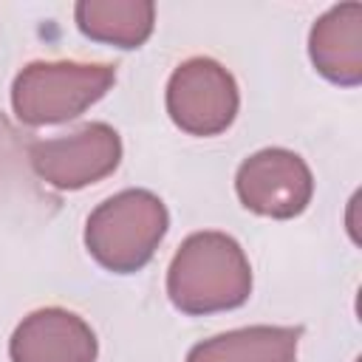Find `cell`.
Returning a JSON list of instances; mask_svg holds the SVG:
<instances>
[{
    "instance_id": "cell-10",
    "label": "cell",
    "mask_w": 362,
    "mask_h": 362,
    "mask_svg": "<svg viewBox=\"0 0 362 362\" xmlns=\"http://www.w3.org/2000/svg\"><path fill=\"white\" fill-rule=\"evenodd\" d=\"M74 17L88 40L130 51L153 34L156 6L150 0H79Z\"/></svg>"
},
{
    "instance_id": "cell-3",
    "label": "cell",
    "mask_w": 362,
    "mask_h": 362,
    "mask_svg": "<svg viewBox=\"0 0 362 362\" xmlns=\"http://www.w3.org/2000/svg\"><path fill=\"white\" fill-rule=\"evenodd\" d=\"M116 82V68L102 62H28L11 85L14 116L28 127L59 124L85 113Z\"/></svg>"
},
{
    "instance_id": "cell-4",
    "label": "cell",
    "mask_w": 362,
    "mask_h": 362,
    "mask_svg": "<svg viewBox=\"0 0 362 362\" xmlns=\"http://www.w3.org/2000/svg\"><path fill=\"white\" fill-rule=\"evenodd\" d=\"M240 107L235 76L209 57L184 59L167 82V113L189 136L223 133Z\"/></svg>"
},
{
    "instance_id": "cell-5",
    "label": "cell",
    "mask_w": 362,
    "mask_h": 362,
    "mask_svg": "<svg viewBox=\"0 0 362 362\" xmlns=\"http://www.w3.org/2000/svg\"><path fill=\"white\" fill-rule=\"evenodd\" d=\"M34 173L57 189H82L107 178L122 161V139L105 122H90L71 136L37 141L28 150Z\"/></svg>"
},
{
    "instance_id": "cell-9",
    "label": "cell",
    "mask_w": 362,
    "mask_h": 362,
    "mask_svg": "<svg viewBox=\"0 0 362 362\" xmlns=\"http://www.w3.org/2000/svg\"><path fill=\"white\" fill-rule=\"evenodd\" d=\"M300 334L291 325L235 328L192 345L187 362H297Z\"/></svg>"
},
{
    "instance_id": "cell-8",
    "label": "cell",
    "mask_w": 362,
    "mask_h": 362,
    "mask_svg": "<svg viewBox=\"0 0 362 362\" xmlns=\"http://www.w3.org/2000/svg\"><path fill=\"white\" fill-rule=\"evenodd\" d=\"M308 57L320 76L334 85L362 82V3L331 6L308 34Z\"/></svg>"
},
{
    "instance_id": "cell-2",
    "label": "cell",
    "mask_w": 362,
    "mask_h": 362,
    "mask_svg": "<svg viewBox=\"0 0 362 362\" xmlns=\"http://www.w3.org/2000/svg\"><path fill=\"white\" fill-rule=\"evenodd\" d=\"M167 226L170 215L156 192L122 189L88 215L85 246L102 269L133 274L150 263Z\"/></svg>"
},
{
    "instance_id": "cell-7",
    "label": "cell",
    "mask_w": 362,
    "mask_h": 362,
    "mask_svg": "<svg viewBox=\"0 0 362 362\" xmlns=\"http://www.w3.org/2000/svg\"><path fill=\"white\" fill-rule=\"evenodd\" d=\"M96 334L65 308H37L14 328L8 339L11 362H96Z\"/></svg>"
},
{
    "instance_id": "cell-6",
    "label": "cell",
    "mask_w": 362,
    "mask_h": 362,
    "mask_svg": "<svg viewBox=\"0 0 362 362\" xmlns=\"http://www.w3.org/2000/svg\"><path fill=\"white\" fill-rule=\"evenodd\" d=\"M235 192L246 209L263 218L288 221L311 204L314 178L294 150L266 147L240 161Z\"/></svg>"
},
{
    "instance_id": "cell-1",
    "label": "cell",
    "mask_w": 362,
    "mask_h": 362,
    "mask_svg": "<svg viewBox=\"0 0 362 362\" xmlns=\"http://www.w3.org/2000/svg\"><path fill=\"white\" fill-rule=\"evenodd\" d=\"M252 294L246 252L226 232H192L167 269L170 303L192 317L240 308Z\"/></svg>"
}]
</instances>
